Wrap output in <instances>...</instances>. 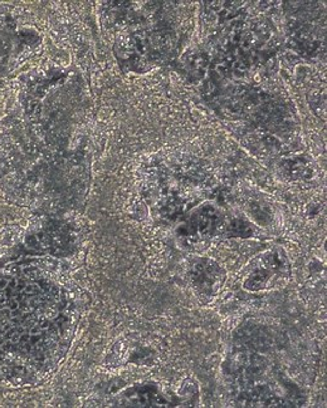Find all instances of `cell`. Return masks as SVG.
Returning a JSON list of instances; mask_svg holds the SVG:
<instances>
[{
	"label": "cell",
	"instance_id": "obj_2",
	"mask_svg": "<svg viewBox=\"0 0 327 408\" xmlns=\"http://www.w3.org/2000/svg\"><path fill=\"white\" fill-rule=\"evenodd\" d=\"M268 273L265 272V270H258V272L253 273L252 276L247 280L245 283V288L250 289V290H258V289L262 288L263 285H266L268 280Z\"/></svg>",
	"mask_w": 327,
	"mask_h": 408
},
{
	"label": "cell",
	"instance_id": "obj_1",
	"mask_svg": "<svg viewBox=\"0 0 327 408\" xmlns=\"http://www.w3.org/2000/svg\"><path fill=\"white\" fill-rule=\"evenodd\" d=\"M38 284L0 281V377L13 383L36 376L41 368L44 342L59 326L58 315H48L39 298Z\"/></svg>",
	"mask_w": 327,
	"mask_h": 408
},
{
	"label": "cell",
	"instance_id": "obj_3",
	"mask_svg": "<svg viewBox=\"0 0 327 408\" xmlns=\"http://www.w3.org/2000/svg\"><path fill=\"white\" fill-rule=\"evenodd\" d=\"M229 233L233 236H248L252 234V228L244 220H234L229 225Z\"/></svg>",
	"mask_w": 327,
	"mask_h": 408
}]
</instances>
